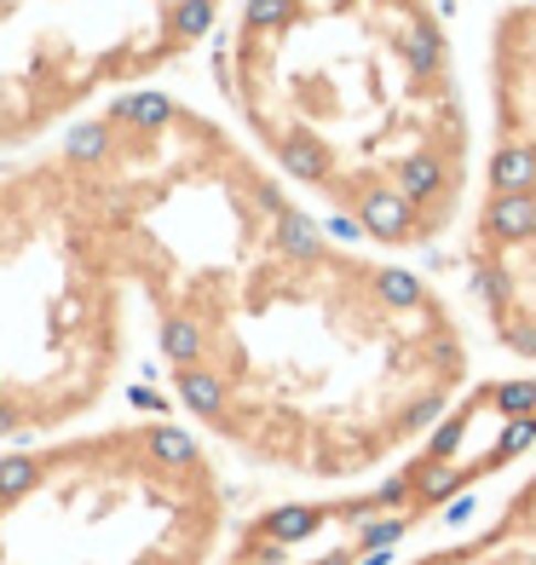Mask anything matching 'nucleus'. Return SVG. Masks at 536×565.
I'll return each mask as SVG.
<instances>
[{
  "label": "nucleus",
  "mask_w": 536,
  "mask_h": 565,
  "mask_svg": "<svg viewBox=\"0 0 536 565\" xmlns=\"http://www.w3.org/2000/svg\"><path fill=\"white\" fill-rule=\"evenodd\" d=\"M404 565H536V468L507 491L479 525L432 543Z\"/></svg>",
  "instance_id": "obj_8"
},
{
  "label": "nucleus",
  "mask_w": 536,
  "mask_h": 565,
  "mask_svg": "<svg viewBox=\"0 0 536 565\" xmlns=\"http://www.w3.org/2000/svg\"><path fill=\"white\" fill-rule=\"evenodd\" d=\"M232 497L202 433L75 427L0 456V565H219Z\"/></svg>",
  "instance_id": "obj_4"
},
{
  "label": "nucleus",
  "mask_w": 536,
  "mask_h": 565,
  "mask_svg": "<svg viewBox=\"0 0 536 565\" xmlns=\"http://www.w3.org/2000/svg\"><path fill=\"white\" fill-rule=\"evenodd\" d=\"M214 82L254 157L341 237L404 260L468 220L479 127L444 0H232Z\"/></svg>",
  "instance_id": "obj_2"
},
{
  "label": "nucleus",
  "mask_w": 536,
  "mask_h": 565,
  "mask_svg": "<svg viewBox=\"0 0 536 565\" xmlns=\"http://www.w3.org/2000/svg\"><path fill=\"white\" fill-rule=\"evenodd\" d=\"M64 157L179 409L248 468L352 491L473 387V335L439 282L323 225L208 110L121 93Z\"/></svg>",
  "instance_id": "obj_1"
},
{
  "label": "nucleus",
  "mask_w": 536,
  "mask_h": 565,
  "mask_svg": "<svg viewBox=\"0 0 536 565\" xmlns=\"http://www.w3.org/2000/svg\"><path fill=\"white\" fill-rule=\"evenodd\" d=\"M536 445V381L468 387L427 439L357 491L283 502L225 536L219 565H364L421 513L502 473Z\"/></svg>",
  "instance_id": "obj_5"
},
{
  "label": "nucleus",
  "mask_w": 536,
  "mask_h": 565,
  "mask_svg": "<svg viewBox=\"0 0 536 565\" xmlns=\"http://www.w3.org/2000/svg\"><path fill=\"white\" fill-rule=\"evenodd\" d=\"M133 289L64 145L0 168V445L75 433L127 364Z\"/></svg>",
  "instance_id": "obj_3"
},
{
  "label": "nucleus",
  "mask_w": 536,
  "mask_h": 565,
  "mask_svg": "<svg viewBox=\"0 0 536 565\" xmlns=\"http://www.w3.org/2000/svg\"><path fill=\"white\" fill-rule=\"evenodd\" d=\"M468 295L496 352L536 370V0L484 18V150L468 209Z\"/></svg>",
  "instance_id": "obj_7"
},
{
  "label": "nucleus",
  "mask_w": 536,
  "mask_h": 565,
  "mask_svg": "<svg viewBox=\"0 0 536 565\" xmlns=\"http://www.w3.org/2000/svg\"><path fill=\"white\" fill-rule=\"evenodd\" d=\"M225 12L232 0H0V157L139 93Z\"/></svg>",
  "instance_id": "obj_6"
}]
</instances>
